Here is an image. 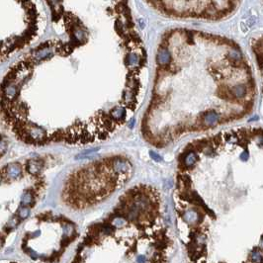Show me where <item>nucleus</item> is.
<instances>
[{"label":"nucleus","mask_w":263,"mask_h":263,"mask_svg":"<svg viewBox=\"0 0 263 263\" xmlns=\"http://www.w3.org/2000/svg\"><path fill=\"white\" fill-rule=\"evenodd\" d=\"M44 167V161L42 159H31L27 162V171L32 175H38Z\"/></svg>","instance_id":"4"},{"label":"nucleus","mask_w":263,"mask_h":263,"mask_svg":"<svg viewBox=\"0 0 263 263\" xmlns=\"http://www.w3.org/2000/svg\"><path fill=\"white\" fill-rule=\"evenodd\" d=\"M66 138V133L63 131H58L57 133H54L52 136V141L54 142H60L63 139H65Z\"/></svg>","instance_id":"12"},{"label":"nucleus","mask_w":263,"mask_h":263,"mask_svg":"<svg viewBox=\"0 0 263 263\" xmlns=\"http://www.w3.org/2000/svg\"><path fill=\"white\" fill-rule=\"evenodd\" d=\"M218 121H219V115H218L217 113H215V112H211V113H208V114L205 115L204 122L208 126L215 125Z\"/></svg>","instance_id":"9"},{"label":"nucleus","mask_w":263,"mask_h":263,"mask_svg":"<svg viewBox=\"0 0 263 263\" xmlns=\"http://www.w3.org/2000/svg\"><path fill=\"white\" fill-rule=\"evenodd\" d=\"M29 215H30V208H28L27 206L21 207L17 212V216L20 219H26V218L29 217Z\"/></svg>","instance_id":"11"},{"label":"nucleus","mask_w":263,"mask_h":263,"mask_svg":"<svg viewBox=\"0 0 263 263\" xmlns=\"http://www.w3.org/2000/svg\"><path fill=\"white\" fill-rule=\"evenodd\" d=\"M111 168L114 171L117 178H118V182H120V179L122 178V176H126L129 172H131L132 165L127 160L121 158H115L111 161Z\"/></svg>","instance_id":"2"},{"label":"nucleus","mask_w":263,"mask_h":263,"mask_svg":"<svg viewBox=\"0 0 263 263\" xmlns=\"http://www.w3.org/2000/svg\"><path fill=\"white\" fill-rule=\"evenodd\" d=\"M149 155H150V157H152V158H153V160H155V161H161V160H162L161 156H160L158 153H154V152H150V153H149Z\"/></svg>","instance_id":"16"},{"label":"nucleus","mask_w":263,"mask_h":263,"mask_svg":"<svg viewBox=\"0 0 263 263\" xmlns=\"http://www.w3.org/2000/svg\"><path fill=\"white\" fill-rule=\"evenodd\" d=\"M196 161H197V155H196L195 153L193 152H189L186 154H184V158H183V164L186 168H189V167L193 166Z\"/></svg>","instance_id":"7"},{"label":"nucleus","mask_w":263,"mask_h":263,"mask_svg":"<svg viewBox=\"0 0 263 263\" xmlns=\"http://www.w3.org/2000/svg\"><path fill=\"white\" fill-rule=\"evenodd\" d=\"M25 130L29 137L35 142V144H41L47 141V133L41 127L31 123H26Z\"/></svg>","instance_id":"1"},{"label":"nucleus","mask_w":263,"mask_h":263,"mask_svg":"<svg viewBox=\"0 0 263 263\" xmlns=\"http://www.w3.org/2000/svg\"><path fill=\"white\" fill-rule=\"evenodd\" d=\"M183 219L189 223H196V222H198V213L193 210L187 211L183 214Z\"/></svg>","instance_id":"8"},{"label":"nucleus","mask_w":263,"mask_h":263,"mask_svg":"<svg viewBox=\"0 0 263 263\" xmlns=\"http://www.w3.org/2000/svg\"><path fill=\"white\" fill-rule=\"evenodd\" d=\"M6 148H7L6 142H5L4 139H2V141H1V153H2V155L5 153V150H6Z\"/></svg>","instance_id":"17"},{"label":"nucleus","mask_w":263,"mask_h":263,"mask_svg":"<svg viewBox=\"0 0 263 263\" xmlns=\"http://www.w3.org/2000/svg\"><path fill=\"white\" fill-rule=\"evenodd\" d=\"M145 259H144V257H139V261H144Z\"/></svg>","instance_id":"18"},{"label":"nucleus","mask_w":263,"mask_h":263,"mask_svg":"<svg viewBox=\"0 0 263 263\" xmlns=\"http://www.w3.org/2000/svg\"><path fill=\"white\" fill-rule=\"evenodd\" d=\"M110 115L115 121H121L125 118L126 109L124 107H122V106H117V107H115L111 110Z\"/></svg>","instance_id":"6"},{"label":"nucleus","mask_w":263,"mask_h":263,"mask_svg":"<svg viewBox=\"0 0 263 263\" xmlns=\"http://www.w3.org/2000/svg\"><path fill=\"white\" fill-rule=\"evenodd\" d=\"M3 174L8 178H18L22 174V166L19 163H9L3 168Z\"/></svg>","instance_id":"3"},{"label":"nucleus","mask_w":263,"mask_h":263,"mask_svg":"<svg viewBox=\"0 0 263 263\" xmlns=\"http://www.w3.org/2000/svg\"><path fill=\"white\" fill-rule=\"evenodd\" d=\"M170 60H171V57L169 52L166 49H160L157 54V63L160 65H166L170 63Z\"/></svg>","instance_id":"5"},{"label":"nucleus","mask_w":263,"mask_h":263,"mask_svg":"<svg viewBox=\"0 0 263 263\" xmlns=\"http://www.w3.org/2000/svg\"><path fill=\"white\" fill-rule=\"evenodd\" d=\"M139 59L138 58V55L134 54H131L128 55L127 63H128V65H137L139 63Z\"/></svg>","instance_id":"15"},{"label":"nucleus","mask_w":263,"mask_h":263,"mask_svg":"<svg viewBox=\"0 0 263 263\" xmlns=\"http://www.w3.org/2000/svg\"><path fill=\"white\" fill-rule=\"evenodd\" d=\"M20 218L17 216V217H13L12 219H11L8 223H7V225H6V227H5V228H7L8 231H11V229L12 228H16L17 227V225L19 223V222H20Z\"/></svg>","instance_id":"13"},{"label":"nucleus","mask_w":263,"mask_h":263,"mask_svg":"<svg viewBox=\"0 0 263 263\" xmlns=\"http://www.w3.org/2000/svg\"><path fill=\"white\" fill-rule=\"evenodd\" d=\"M32 201H33V195L31 192L29 191H26L23 195H22L21 197V204L23 206H29L32 204Z\"/></svg>","instance_id":"10"},{"label":"nucleus","mask_w":263,"mask_h":263,"mask_svg":"<svg viewBox=\"0 0 263 263\" xmlns=\"http://www.w3.org/2000/svg\"><path fill=\"white\" fill-rule=\"evenodd\" d=\"M232 94L236 97H242V96H243V95L245 94V89H244L243 86L238 85L237 87H234L232 90Z\"/></svg>","instance_id":"14"}]
</instances>
